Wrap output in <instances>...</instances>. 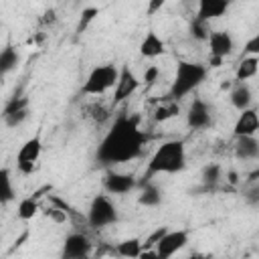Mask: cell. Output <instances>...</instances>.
<instances>
[{
	"label": "cell",
	"instance_id": "cell-29",
	"mask_svg": "<svg viewBox=\"0 0 259 259\" xmlns=\"http://www.w3.org/2000/svg\"><path fill=\"white\" fill-rule=\"evenodd\" d=\"M158 77H160V67H158V65H150V67L144 71L142 83H144L146 87H152V85L158 81Z\"/></svg>",
	"mask_w": 259,
	"mask_h": 259
},
{
	"label": "cell",
	"instance_id": "cell-26",
	"mask_svg": "<svg viewBox=\"0 0 259 259\" xmlns=\"http://www.w3.org/2000/svg\"><path fill=\"white\" fill-rule=\"evenodd\" d=\"M178 113H180V105H178V101L170 99L168 103L160 105V107L154 111V119H156V121H168V119L176 117Z\"/></svg>",
	"mask_w": 259,
	"mask_h": 259
},
{
	"label": "cell",
	"instance_id": "cell-15",
	"mask_svg": "<svg viewBox=\"0 0 259 259\" xmlns=\"http://www.w3.org/2000/svg\"><path fill=\"white\" fill-rule=\"evenodd\" d=\"M257 130H259V115H257V109L251 105V107L239 111V117H237L235 127H233L235 138H237V136H255Z\"/></svg>",
	"mask_w": 259,
	"mask_h": 259
},
{
	"label": "cell",
	"instance_id": "cell-5",
	"mask_svg": "<svg viewBox=\"0 0 259 259\" xmlns=\"http://www.w3.org/2000/svg\"><path fill=\"white\" fill-rule=\"evenodd\" d=\"M119 221V210L115 202L109 198V194H97L93 196L89 208H87V225L91 229H105L109 225H115Z\"/></svg>",
	"mask_w": 259,
	"mask_h": 259
},
{
	"label": "cell",
	"instance_id": "cell-14",
	"mask_svg": "<svg viewBox=\"0 0 259 259\" xmlns=\"http://www.w3.org/2000/svg\"><path fill=\"white\" fill-rule=\"evenodd\" d=\"M229 6H231V0H198L196 18L204 22L223 18L229 12Z\"/></svg>",
	"mask_w": 259,
	"mask_h": 259
},
{
	"label": "cell",
	"instance_id": "cell-32",
	"mask_svg": "<svg viewBox=\"0 0 259 259\" xmlns=\"http://www.w3.org/2000/svg\"><path fill=\"white\" fill-rule=\"evenodd\" d=\"M164 233H166V229H164V227H160V229H158V231H154V233L146 239V243H142V245H144V247H154V245H156V241H158Z\"/></svg>",
	"mask_w": 259,
	"mask_h": 259
},
{
	"label": "cell",
	"instance_id": "cell-17",
	"mask_svg": "<svg viewBox=\"0 0 259 259\" xmlns=\"http://www.w3.org/2000/svg\"><path fill=\"white\" fill-rule=\"evenodd\" d=\"M229 99H231V105L237 111H243V109L251 107V103H253V91L247 85V81H235V85L231 87Z\"/></svg>",
	"mask_w": 259,
	"mask_h": 259
},
{
	"label": "cell",
	"instance_id": "cell-20",
	"mask_svg": "<svg viewBox=\"0 0 259 259\" xmlns=\"http://www.w3.org/2000/svg\"><path fill=\"white\" fill-rule=\"evenodd\" d=\"M20 61H22L20 51L14 45H6L4 49H0V77H6L12 71H16Z\"/></svg>",
	"mask_w": 259,
	"mask_h": 259
},
{
	"label": "cell",
	"instance_id": "cell-1",
	"mask_svg": "<svg viewBox=\"0 0 259 259\" xmlns=\"http://www.w3.org/2000/svg\"><path fill=\"white\" fill-rule=\"evenodd\" d=\"M148 144V134L140 125L138 115L119 113L95 150V162L101 166L125 164L142 156Z\"/></svg>",
	"mask_w": 259,
	"mask_h": 259
},
{
	"label": "cell",
	"instance_id": "cell-18",
	"mask_svg": "<svg viewBox=\"0 0 259 259\" xmlns=\"http://www.w3.org/2000/svg\"><path fill=\"white\" fill-rule=\"evenodd\" d=\"M138 186H142L140 194H138V202L142 206H148V208H154V206H160L162 200H164V192L158 184H154L152 180H146V182H140Z\"/></svg>",
	"mask_w": 259,
	"mask_h": 259
},
{
	"label": "cell",
	"instance_id": "cell-27",
	"mask_svg": "<svg viewBox=\"0 0 259 259\" xmlns=\"http://www.w3.org/2000/svg\"><path fill=\"white\" fill-rule=\"evenodd\" d=\"M210 34V22H204V20H198L196 16L190 20V36L196 38V40H206Z\"/></svg>",
	"mask_w": 259,
	"mask_h": 259
},
{
	"label": "cell",
	"instance_id": "cell-21",
	"mask_svg": "<svg viewBox=\"0 0 259 259\" xmlns=\"http://www.w3.org/2000/svg\"><path fill=\"white\" fill-rule=\"evenodd\" d=\"M259 69V55H247L235 69V81H249L257 75Z\"/></svg>",
	"mask_w": 259,
	"mask_h": 259
},
{
	"label": "cell",
	"instance_id": "cell-2",
	"mask_svg": "<svg viewBox=\"0 0 259 259\" xmlns=\"http://www.w3.org/2000/svg\"><path fill=\"white\" fill-rule=\"evenodd\" d=\"M186 168V148L182 140L162 142L148 160L144 170V180H152L156 174H178Z\"/></svg>",
	"mask_w": 259,
	"mask_h": 259
},
{
	"label": "cell",
	"instance_id": "cell-28",
	"mask_svg": "<svg viewBox=\"0 0 259 259\" xmlns=\"http://www.w3.org/2000/svg\"><path fill=\"white\" fill-rule=\"evenodd\" d=\"M97 16H99V8H97V6H87V8H83V10H81V18H79V22H77V32H79V34L85 32V30L89 28V24H91Z\"/></svg>",
	"mask_w": 259,
	"mask_h": 259
},
{
	"label": "cell",
	"instance_id": "cell-34",
	"mask_svg": "<svg viewBox=\"0 0 259 259\" xmlns=\"http://www.w3.org/2000/svg\"><path fill=\"white\" fill-rule=\"evenodd\" d=\"M0 26H2V22H0Z\"/></svg>",
	"mask_w": 259,
	"mask_h": 259
},
{
	"label": "cell",
	"instance_id": "cell-30",
	"mask_svg": "<svg viewBox=\"0 0 259 259\" xmlns=\"http://www.w3.org/2000/svg\"><path fill=\"white\" fill-rule=\"evenodd\" d=\"M247 55H259V34H253L247 42H245V49H243Z\"/></svg>",
	"mask_w": 259,
	"mask_h": 259
},
{
	"label": "cell",
	"instance_id": "cell-10",
	"mask_svg": "<svg viewBox=\"0 0 259 259\" xmlns=\"http://www.w3.org/2000/svg\"><path fill=\"white\" fill-rule=\"evenodd\" d=\"M138 178L134 174H127V172H115V170H107L103 174V190L107 194H113V196H123L132 190L138 188Z\"/></svg>",
	"mask_w": 259,
	"mask_h": 259
},
{
	"label": "cell",
	"instance_id": "cell-24",
	"mask_svg": "<svg viewBox=\"0 0 259 259\" xmlns=\"http://www.w3.org/2000/svg\"><path fill=\"white\" fill-rule=\"evenodd\" d=\"M38 200H36V196H26V198H22L20 202H18V206H16V217L20 219V221H30V219H34L36 214H38Z\"/></svg>",
	"mask_w": 259,
	"mask_h": 259
},
{
	"label": "cell",
	"instance_id": "cell-22",
	"mask_svg": "<svg viewBox=\"0 0 259 259\" xmlns=\"http://www.w3.org/2000/svg\"><path fill=\"white\" fill-rule=\"evenodd\" d=\"M142 249H144L142 241H140V239H136V237H132V239H123L121 243H117V245H115V249H113V253H115V255H119V257L136 259V257H140Z\"/></svg>",
	"mask_w": 259,
	"mask_h": 259
},
{
	"label": "cell",
	"instance_id": "cell-11",
	"mask_svg": "<svg viewBox=\"0 0 259 259\" xmlns=\"http://www.w3.org/2000/svg\"><path fill=\"white\" fill-rule=\"evenodd\" d=\"M140 79L138 75L130 69V65H121L119 67V75L117 81L113 85V103H121L125 99H130L138 89H140Z\"/></svg>",
	"mask_w": 259,
	"mask_h": 259
},
{
	"label": "cell",
	"instance_id": "cell-4",
	"mask_svg": "<svg viewBox=\"0 0 259 259\" xmlns=\"http://www.w3.org/2000/svg\"><path fill=\"white\" fill-rule=\"evenodd\" d=\"M117 75H119V67H115L113 63H103V65H97L89 71V75L85 77L83 85H81V93L83 95H103L107 93L109 89H113L115 81H117Z\"/></svg>",
	"mask_w": 259,
	"mask_h": 259
},
{
	"label": "cell",
	"instance_id": "cell-3",
	"mask_svg": "<svg viewBox=\"0 0 259 259\" xmlns=\"http://www.w3.org/2000/svg\"><path fill=\"white\" fill-rule=\"evenodd\" d=\"M208 77V67L196 61H178L174 71V81L170 87V99L180 101L192 91H196Z\"/></svg>",
	"mask_w": 259,
	"mask_h": 259
},
{
	"label": "cell",
	"instance_id": "cell-25",
	"mask_svg": "<svg viewBox=\"0 0 259 259\" xmlns=\"http://www.w3.org/2000/svg\"><path fill=\"white\" fill-rule=\"evenodd\" d=\"M221 178H223V168H221L219 164H206V166L200 170V180H202V184H204L206 188L214 186Z\"/></svg>",
	"mask_w": 259,
	"mask_h": 259
},
{
	"label": "cell",
	"instance_id": "cell-13",
	"mask_svg": "<svg viewBox=\"0 0 259 259\" xmlns=\"http://www.w3.org/2000/svg\"><path fill=\"white\" fill-rule=\"evenodd\" d=\"M28 97L26 95H12V99L6 103L4 111H2V119L8 127H18L22 125L28 115H30V107H28Z\"/></svg>",
	"mask_w": 259,
	"mask_h": 259
},
{
	"label": "cell",
	"instance_id": "cell-19",
	"mask_svg": "<svg viewBox=\"0 0 259 259\" xmlns=\"http://www.w3.org/2000/svg\"><path fill=\"white\" fill-rule=\"evenodd\" d=\"M235 156L239 160H257L259 158V140L255 136H237Z\"/></svg>",
	"mask_w": 259,
	"mask_h": 259
},
{
	"label": "cell",
	"instance_id": "cell-16",
	"mask_svg": "<svg viewBox=\"0 0 259 259\" xmlns=\"http://www.w3.org/2000/svg\"><path fill=\"white\" fill-rule=\"evenodd\" d=\"M164 51H166L164 38H162L156 30H148V32L144 34L142 42H140V55H142L144 59H156V57L164 55Z\"/></svg>",
	"mask_w": 259,
	"mask_h": 259
},
{
	"label": "cell",
	"instance_id": "cell-7",
	"mask_svg": "<svg viewBox=\"0 0 259 259\" xmlns=\"http://www.w3.org/2000/svg\"><path fill=\"white\" fill-rule=\"evenodd\" d=\"M40 154H42V140H40V134H34L32 138L24 140L22 146L18 148V152H16V168L22 174H32Z\"/></svg>",
	"mask_w": 259,
	"mask_h": 259
},
{
	"label": "cell",
	"instance_id": "cell-8",
	"mask_svg": "<svg viewBox=\"0 0 259 259\" xmlns=\"http://www.w3.org/2000/svg\"><path fill=\"white\" fill-rule=\"evenodd\" d=\"M212 121H214L212 105L202 97H194L186 109V125L194 132H202V130H208Z\"/></svg>",
	"mask_w": 259,
	"mask_h": 259
},
{
	"label": "cell",
	"instance_id": "cell-6",
	"mask_svg": "<svg viewBox=\"0 0 259 259\" xmlns=\"http://www.w3.org/2000/svg\"><path fill=\"white\" fill-rule=\"evenodd\" d=\"M206 42L210 53V67H221L223 59H227L235 51V38L229 30H210Z\"/></svg>",
	"mask_w": 259,
	"mask_h": 259
},
{
	"label": "cell",
	"instance_id": "cell-31",
	"mask_svg": "<svg viewBox=\"0 0 259 259\" xmlns=\"http://www.w3.org/2000/svg\"><path fill=\"white\" fill-rule=\"evenodd\" d=\"M164 4H166V0H148V8H146V12L152 16V14L160 12V10L164 8Z\"/></svg>",
	"mask_w": 259,
	"mask_h": 259
},
{
	"label": "cell",
	"instance_id": "cell-33",
	"mask_svg": "<svg viewBox=\"0 0 259 259\" xmlns=\"http://www.w3.org/2000/svg\"><path fill=\"white\" fill-rule=\"evenodd\" d=\"M229 180H231V182H237V174H235V172H231V174H229Z\"/></svg>",
	"mask_w": 259,
	"mask_h": 259
},
{
	"label": "cell",
	"instance_id": "cell-12",
	"mask_svg": "<svg viewBox=\"0 0 259 259\" xmlns=\"http://www.w3.org/2000/svg\"><path fill=\"white\" fill-rule=\"evenodd\" d=\"M91 247L93 243L89 241V237L81 231H71L65 235L63 239V249H61V255L67 257V259H81V257H87L91 255Z\"/></svg>",
	"mask_w": 259,
	"mask_h": 259
},
{
	"label": "cell",
	"instance_id": "cell-9",
	"mask_svg": "<svg viewBox=\"0 0 259 259\" xmlns=\"http://www.w3.org/2000/svg\"><path fill=\"white\" fill-rule=\"evenodd\" d=\"M188 239H190V235L184 229H176V231L166 229V233L154 245V249L158 253V259H168V257L176 255L178 251H182L188 245Z\"/></svg>",
	"mask_w": 259,
	"mask_h": 259
},
{
	"label": "cell",
	"instance_id": "cell-23",
	"mask_svg": "<svg viewBox=\"0 0 259 259\" xmlns=\"http://www.w3.org/2000/svg\"><path fill=\"white\" fill-rule=\"evenodd\" d=\"M14 184L8 168H0V204H8L14 200Z\"/></svg>",
	"mask_w": 259,
	"mask_h": 259
}]
</instances>
